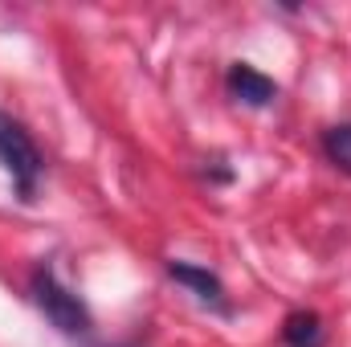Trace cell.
Wrapping results in <instances>:
<instances>
[{"label": "cell", "mask_w": 351, "mask_h": 347, "mask_svg": "<svg viewBox=\"0 0 351 347\" xmlns=\"http://www.w3.org/2000/svg\"><path fill=\"white\" fill-rule=\"evenodd\" d=\"M33 302L41 307V315H45L58 331H66V335H86L90 331L86 302H82L70 286H62L58 274L45 270V265L33 270Z\"/></svg>", "instance_id": "1"}, {"label": "cell", "mask_w": 351, "mask_h": 347, "mask_svg": "<svg viewBox=\"0 0 351 347\" xmlns=\"http://www.w3.org/2000/svg\"><path fill=\"white\" fill-rule=\"evenodd\" d=\"M0 168L12 176V184H16L21 196L37 192V180H41V168H45L33 135L12 115H4V110H0Z\"/></svg>", "instance_id": "2"}, {"label": "cell", "mask_w": 351, "mask_h": 347, "mask_svg": "<svg viewBox=\"0 0 351 347\" xmlns=\"http://www.w3.org/2000/svg\"><path fill=\"white\" fill-rule=\"evenodd\" d=\"M168 274H172L180 286H188L200 302H208V307H217V311H229V302H225V286H221V278H217L213 270L192 265V261H168Z\"/></svg>", "instance_id": "3"}, {"label": "cell", "mask_w": 351, "mask_h": 347, "mask_svg": "<svg viewBox=\"0 0 351 347\" xmlns=\"http://www.w3.org/2000/svg\"><path fill=\"white\" fill-rule=\"evenodd\" d=\"M229 94H233L237 102H245V106H269V102L278 98V86H274V78H265L262 70L237 62V66L229 70Z\"/></svg>", "instance_id": "4"}, {"label": "cell", "mask_w": 351, "mask_h": 347, "mask_svg": "<svg viewBox=\"0 0 351 347\" xmlns=\"http://www.w3.org/2000/svg\"><path fill=\"white\" fill-rule=\"evenodd\" d=\"M323 319L315 311H294L282 323V344L286 347H323Z\"/></svg>", "instance_id": "5"}, {"label": "cell", "mask_w": 351, "mask_h": 347, "mask_svg": "<svg viewBox=\"0 0 351 347\" xmlns=\"http://www.w3.org/2000/svg\"><path fill=\"white\" fill-rule=\"evenodd\" d=\"M323 152H327V160H331L339 172L351 176V123H339V127H331V131L323 135Z\"/></svg>", "instance_id": "6"}]
</instances>
